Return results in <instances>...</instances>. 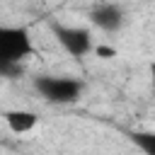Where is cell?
Here are the masks:
<instances>
[{"label":"cell","mask_w":155,"mask_h":155,"mask_svg":"<svg viewBox=\"0 0 155 155\" xmlns=\"http://www.w3.org/2000/svg\"><path fill=\"white\" fill-rule=\"evenodd\" d=\"M34 53V41L27 27L0 24V78H17L22 61Z\"/></svg>","instance_id":"6da1fadb"},{"label":"cell","mask_w":155,"mask_h":155,"mask_svg":"<svg viewBox=\"0 0 155 155\" xmlns=\"http://www.w3.org/2000/svg\"><path fill=\"white\" fill-rule=\"evenodd\" d=\"M34 90L48 104H75L85 92V82L73 75H39Z\"/></svg>","instance_id":"7a4b0ae2"},{"label":"cell","mask_w":155,"mask_h":155,"mask_svg":"<svg viewBox=\"0 0 155 155\" xmlns=\"http://www.w3.org/2000/svg\"><path fill=\"white\" fill-rule=\"evenodd\" d=\"M56 41L63 46V51L73 58H85L94 51V36L92 29L78 27V24H53L51 27Z\"/></svg>","instance_id":"3957f363"},{"label":"cell","mask_w":155,"mask_h":155,"mask_svg":"<svg viewBox=\"0 0 155 155\" xmlns=\"http://www.w3.org/2000/svg\"><path fill=\"white\" fill-rule=\"evenodd\" d=\"M90 22L104 34H116L126 24V12L116 2H99L90 10Z\"/></svg>","instance_id":"277c9868"},{"label":"cell","mask_w":155,"mask_h":155,"mask_svg":"<svg viewBox=\"0 0 155 155\" xmlns=\"http://www.w3.org/2000/svg\"><path fill=\"white\" fill-rule=\"evenodd\" d=\"M2 119H5L7 128H10L12 133H17V136L34 131L36 124H39V114L31 111V109H10V111L2 114Z\"/></svg>","instance_id":"5b68a950"},{"label":"cell","mask_w":155,"mask_h":155,"mask_svg":"<svg viewBox=\"0 0 155 155\" xmlns=\"http://www.w3.org/2000/svg\"><path fill=\"white\" fill-rule=\"evenodd\" d=\"M128 138L143 155H155V131H131Z\"/></svg>","instance_id":"8992f818"},{"label":"cell","mask_w":155,"mask_h":155,"mask_svg":"<svg viewBox=\"0 0 155 155\" xmlns=\"http://www.w3.org/2000/svg\"><path fill=\"white\" fill-rule=\"evenodd\" d=\"M94 53L102 56V58H114V56H116V48H109V46H94Z\"/></svg>","instance_id":"52a82bcc"},{"label":"cell","mask_w":155,"mask_h":155,"mask_svg":"<svg viewBox=\"0 0 155 155\" xmlns=\"http://www.w3.org/2000/svg\"><path fill=\"white\" fill-rule=\"evenodd\" d=\"M150 90L155 92V61L150 63Z\"/></svg>","instance_id":"ba28073f"}]
</instances>
